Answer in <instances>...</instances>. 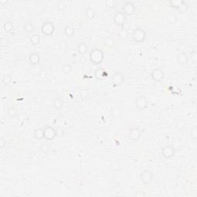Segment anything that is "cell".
Here are the masks:
<instances>
[{
  "mask_svg": "<svg viewBox=\"0 0 197 197\" xmlns=\"http://www.w3.org/2000/svg\"><path fill=\"white\" fill-rule=\"evenodd\" d=\"M153 173H152L150 170H148V169L143 170L140 174V179H141L142 183L145 186L149 185L152 183V181L153 180Z\"/></svg>",
  "mask_w": 197,
  "mask_h": 197,
  "instance_id": "cell-5",
  "label": "cell"
},
{
  "mask_svg": "<svg viewBox=\"0 0 197 197\" xmlns=\"http://www.w3.org/2000/svg\"><path fill=\"white\" fill-rule=\"evenodd\" d=\"M62 72L65 74H69L70 72H72V66L69 65V64L64 65L63 67H62Z\"/></svg>",
  "mask_w": 197,
  "mask_h": 197,
  "instance_id": "cell-29",
  "label": "cell"
},
{
  "mask_svg": "<svg viewBox=\"0 0 197 197\" xmlns=\"http://www.w3.org/2000/svg\"><path fill=\"white\" fill-rule=\"evenodd\" d=\"M119 36H120V37L122 39H127L129 33H128L127 30L122 29L120 32V33H119Z\"/></svg>",
  "mask_w": 197,
  "mask_h": 197,
  "instance_id": "cell-30",
  "label": "cell"
},
{
  "mask_svg": "<svg viewBox=\"0 0 197 197\" xmlns=\"http://www.w3.org/2000/svg\"><path fill=\"white\" fill-rule=\"evenodd\" d=\"M24 30L26 33H32L34 31V26L32 22H27L24 25Z\"/></svg>",
  "mask_w": 197,
  "mask_h": 197,
  "instance_id": "cell-26",
  "label": "cell"
},
{
  "mask_svg": "<svg viewBox=\"0 0 197 197\" xmlns=\"http://www.w3.org/2000/svg\"><path fill=\"white\" fill-rule=\"evenodd\" d=\"M125 82V76L120 72H115L112 78V84L113 87L122 86Z\"/></svg>",
  "mask_w": 197,
  "mask_h": 197,
  "instance_id": "cell-11",
  "label": "cell"
},
{
  "mask_svg": "<svg viewBox=\"0 0 197 197\" xmlns=\"http://www.w3.org/2000/svg\"><path fill=\"white\" fill-rule=\"evenodd\" d=\"M107 76H108L107 72H106V70H104L103 69H101V68L97 69L96 70V72H95V76H96V79L99 80H102L104 78L107 77Z\"/></svg>",
  "mask_w": 197,
  "mask_h": 197,
  "instance_id": "cell-16",
  "label": "cell"
},
{
  "mask_svg": "<svg viewBox=\"0 0 197 197\" xmlns=\"http://www.w3.org/2000/svg\"><path fill=\"white\" fill-rule=\"evenodd\" d=\"M150 76H151L152 80H154L155 82H161L165 78V73L161 69L155 68L152 70L150 72Z\"/></svg>",
  "mask_w": 197,
  "mask_h": 197,
  "instance_id": "cell-6",
  "label": "cell"
},
{
  "mask_svg": "<svg viewBox=\"0 0 197 197\" xmlns=\"http://www.w3.org/2000/svg\"><path fill=\"white\" fill-rule=\"evenodd\" d=\"M110 114L113 118L115 119H118L120 118L122 115V110L120 107L118 106H114L110 110Z\"/></svg>",
  "mask_w": 197,
  "mask_h": 197,
  "instance_id": "cell-17",
  "label": "cell"
},
{
  "mask_svg": "<svg viewBox=\"0 0 197 197\" xmlns=\"http://www.w3.org/2000/svg\"><path fill=\"white\" fill-rule=\"evenodd\" d=\"M140 138H141V131L139 128L133 127L130 129L129 133V139L131 141L136 143L140 140Z\"/></svg>",
  "mask_w": 197,
  "mask_h": 197,
  "instance_id": "cell-12",
  "label": "cell"
},
{
  "mask_svg": "<svg viewBox=\"0 0 197 197\" xmlns=\"http://www.w3.org/2000/svg\"><path fill=\"white\" fill-rule=\"evenodd\" d=\"M64 33H65L66 37L71 38V37H72L74 36V34H75V29L71 26H66L64 28Z\"/></svg>",
  "mask_w": 197,
  "mask_h": 197,
  "instance_id": "cell-18",
  "label": "cell"
},
{
  "mask_svg": "<svg viewBox=\"0 0 197 197\" xmlns=\"http://www.w3.org/2000/svg\"><path fill=\"white\" fill-rule=\"evenodd\" d=\"M6 140H5L3 136H1V137H0V147H1V149H4V148L6 147Z\"/></svg>",
  "mask_w": 197,
  "mask_h": 197,
  "instance_id": "cell-32",
  "label": "cell"
},
{
  "mask_svg": "<svg viewBox=\"0 0 197 197\" xmlns=\"http://www.w3.org/2000/svg\"><path fill=\"white\" fill-rule=\"evenodd\" d=\"M85 15H86V18L88 19H93L96 17V11L94 10V9L89 7L86 9V12H85Z\"/></svg>",
  "mask_w": 197,
  "mask_h": 197,
  "instance_id": "cell-19",
  "label": "cell"
},
{
  "mask_svg": "<svg viewBox=\"0 0 197 197\" xmlns=\"http://www.w3.org/2000/svg\"><path fill=\"white\" fill-rule=\"evenodd\" d=\"M7 114L10 118L16 117V115H17V110L14 106H9L7 109Z\"/></svg>",
  "mask_w": 197,
  "mask_h": 197,
  "instance_id": "cell-27",
  "label": "cell"
},
{
  "mask_svg": "<svg viewBox=\"0 0 197 197\" xmlns=\"http://www.w3.org/2000/svg\"><path fill=\"white\" fill-rule=\"evenodd\" d=\"M104 59V52L100 49H94L90 53V62L94 65H100Z\"/></svg>",
  "mask_w": 197,
  "mask_h": 197,
  "instance_id": "cell-1",
  "label": "cell"
},
{
  "mask_svg": "<svg viewBox=\"0 0 197 197\" xmlns=\"http://www.w3.org/2000/svg\"><path fill=\"white\" fill-rule=\"evenodd\" d=\"M176 150L173 145H165L161 149V155L163 158L166 159H172L175 155Z\"/></svg>",
  "mask_w": 197,
  "mask_h": 197,
  "instance_id": "cell-7",
  "label": "cell"
},
{
  "mask_svg": "<svg viewBox=\"0 0 197 197\" xmlns=\"http://www.w3.org/2000/svg\"><path fill=\"white\" fill-rule=\"evenodd\" d=\"M56 8H57V9L59 10V11H60V12H62V11L64 10V9L66 8V5H65V3H64L63 2H62V1H59V2H57Z\"/></svg>",
  "mask_w": 197,
  "mask_h": 197,
  "instance_id": "cell-31",
  "label": "cell"
},
{
  "mask_svg": "<svg viewBox=\"0 0 197 197\" xmlns=\"http://www.w3.org/2000/svg\"><path fill=\"white\" fill-rule=\"evenodd\" d=\"M148 102L147 98L145 96H140L135 100V108L139 111H143L146 108L148 107Z\"/></svg>",
  "mask_w": 197,
  "mask_h": 197,
  "instance_id": "cell-8",
  "label": "cell"
},
{
  "mask_svg": "<svg viewBox=\"0 0 197 197\" xmlns=\"http://www.w3.org/2000/svg\"><path fill=\"white\" fill-rule=\"evenodd\" d=\"M169 3L170 4V6L173 7V8L176 9V10H178L180 13H185L186 12L188 9V6L186 4V2H184V1H170L169 2Z\"/></svg>",
  "mask_w": 197,
  "mask_h": 197,
  "instance_id": "cell-4",
  "label": "cell"
},
{
  "mask_svg": "<svg viewBox=\"0 0 197 197\" xmlns=\"http://www.w3.org/2000/svg\"><path fill=\"white\" fill-rule=\"evenodd\" d=\"M2 82L4 86H9L12 82V76H10L9 74H5L4 76H2Z\"/></svg>",
  "mask_w": 197,
  "mask_h": 197,
  "instance_id": "cell-25",
  "label": "cell"
},
{
  "mask_svg": "<svg viewBox=\"0 0 197 197\" xmlns=\"http://www.w3.org/2000/svg\"><path fill=\"white\" fill-rule=\"evenodd\" d=\"M64 106V101L61 99V98H57L56 100H54L53 102V106L54 108L57 110H62Z\"/></svg>",
  "mask_w": 197,
  "mask_h": 197,
  "instance_id": "cell-20",
  "label": "cell"
},
{
  "mask_svg": "<svg viewBox=\"0 0 197 197\" xmlns=\"http://www.w3.org/2000/svg\"><path fill=\"white\" fill-rule=\"evenodd\" d=\"M30 42L33 46H37L40 43V36L39 34H32L30 37Z\"/></svg>",
  "mask_w": 197,
  "mask_h": 197,
  "instance_id": "cell-22",
  "label": "cell"
},
{
  "mask_svg": "<svg viewBox=\"0 0 197 197\" xmlns=\"http://www.w3.org/2000/svg\"><path fill=\"white\" fill-rule=\"evenodd\" d=\"M78 52H80V54H82V55H84V54H86L88 51V46L86 43H84V42H82V43H80L78 45L77 47Z\"/></svg>",
  "mask_w": 197,
  "mask_h": 197,
  "instance_id": "cell-24",
  "label": "cell"
},
{
  "mask_svg": "<svg viewBox=\"0 0 197 197\" xmlns=\"http://www.w3.org/2000/svg\"><path fill=\"white\" fill-rule=\"evenodd\" d=\"M132 37H133L134 42H137V43H142L145 41V37H146V32L143 28L138 27L133 31Z\"/></svg>",
  "mask_w": 197,
  "mask_h": 197,
  "instance_id": "cell-2",
  "label": "cell"
},
{
  "mask_svg": "<svg viewBox=\"0 0 197 197\" xmlns=\"http://www.w3.org/2000/svg\"><path fill=\"white\" fill-rule=\"evenodd\" d=\"M176 59H177V62L179 65L185 66L189 62V56L186 52H180L178 54Z\"/></svg>",
  "mask_w": 197,
  "mask_h": 197,
  "instance_id": "cell-14",
  "label": "cell"
},
{
  "mask_svg": "<svg viewBox=\"0 0 197 197\" xmlns=\"http://www.w3.org/2000/svg\"><path fill=\"white\" fill-rule=\"evenodd\" d=\"M34 135L35 138L37 140H42L44 139V129L42 128H38L37 130L34 132Z\"/></svg>",
  "mask_w": 197,
  "mask_h": 197,
  "instance_id": "cell-23",
  "label": "cell"
},
{
  "mask_svg": "<svg viewBox=\"0 0 197 197\" xmlns=\"http://www.w3.org/2000/svg\"><path fill=\"white\" fill-rule=\"evenodd\" d=\"M40 56L37 52H32L29 56V61L33 66H38L40 63Z\"/></svg>",
  "mask_w": 197,
  "mask_h": 197,
  "instance_id": "cell-15",
  "label": "cell"
},
{
  "mask_svg": "<svg viewBox=\"0 0 197 197\" xmlns=\"http://www.w3.org/2000/svg\"><path fill=\"white\" fill-rule=\"evenodd\" d=\"M105 5L107 6L108 8L114 9L115 7V5H116V2L114 0H106L105 2Z\"/></svg>",
  "mask_w": 197,
  "mask_h": 197,
  "instance_id": "cell-28",
  "label": "cell"
},
{
  "mask_svg": "<svg viewBox=\"0 0 197 197\" xmlns=\"http://www.w3.org/2000/svg\"><path fill=\"white\" fill-rule=\"evenodd\" d=\"M113 22L115 25L119 26H123L126 22V16L122 11H117L114 14Z\"/></svg>",
  "mask_w": 197,
  "mask_h": 197,
  "instance_id": "cell-9",
  "label": "cell"
},
{
  "mask_svg": "<svg viewBox=\"0 0 197 197\" xmlns=\"http://www.w3.org/2000/svg\"><path fill=\"white\" fill-rule=\"evenodd\" d=\"M13 28H14L13 23H12V21H10V20H8V21L5 22L4 24H3V29L7 32H12V30H13Z\"/></svg>",
  "mask_w": 197,
  "mask_h": 197,
  "instance_id": "cell-21",
  "label": "cell"
},
{
  "mask_svg": "<svg viewBox=\"0 0 197 197\" xmlns=\"http://www.w3.org/2000/svg\"><path fill=\"white\" fill-rule=\"evenodd\" d=\"M41 150L43 153H47L49 150L48 145L47 144H43V145H42V146H41Z\"/></svg>",
  "mask_w": 197,
  "mask_h": 197,
  "instance_id": "cell-34",
  "label": "cell"
},
{
  "mask_svg": "<svg viewBox=\"0 0 197 197\" xmlns=\"http://www.w3.org/2000/svg\"><path fill=\"white\" fill-rule=\"evenodd\" d=\"M122 12L125 13V16H131L133 15L135 12V5L130 1H127L124 3L122 6Z\"/></svg>",
  "mask_w": 197,
  "mask_h": 197,
  "instance_id": "cell-13",
  "label": "cell"
},
{
  "mask_svg": "<svg viewBox=\"0 0 197 197\" xmlns=\"http://www.w3.org/2000/svg\"><path fill=\"white\" fill-rule=\"evenodd\" d=\"M57 135L56 130L52 126H46L44 128V139L47 141H52Z\"/></svg>",
  "mask_w": 197,
  "mask_h": 197,
  "instance_id": "cell-10",
  "label": "cell"
},
{
  "mask_svg": "<svg viewBox=\"0 0 197 197\" xmlns=\"http://www.w3.org/2000/svg\"><path fill=\"white\" fill-rule=\"evenodd\" d=\"M191 136L193 137V140H196V137H197L196 127H193L191 130Z\"/></svg>",
  "mask_w": 197,
  "mask_h": 197,
  "instance_id": "cell-33",
  "label": "cell"
},
{
  "mask_svg": "<svg viewBox=\"0 0 197 197\" xmlns=\"http://www.w3.org/2000/svg\"><path fill=\"white\" fill-rule=\"evenodd\" d=\"M41 32L46 36H52L55 32V26L50 21L44 22L41 26Z\"/></svg>",
  "mask_w": 197,
  "mask_h": 197,
  "instance_id": "cell-3",
  "label": "cell"
}]
</instances>
